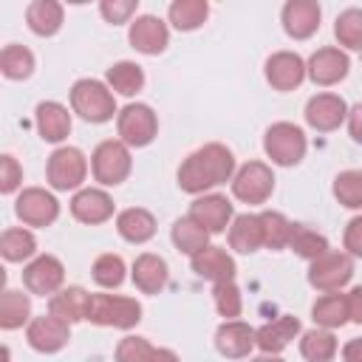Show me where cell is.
<instances>
[{
	"instance_id": "cell-10",
	"label": "cell",
	"mask_w": 362,
	"mask_h": 362,
	"mask_svg": "<svg viewBox=\"0 0 362 362\" xmlns=\"http://www.w3.org/2000/svg\"><path fill=\"white\" fill-rule=\"evenodd\" d=\"M14 212L25 226H51L59 218V201L42 187H25L14 201Z\"/></svg>"
},
{
	"instance_id": "cell-7",
	"label": "cell",
	"mask_w": 362,
	"mask_h": 362,
	"mask_svg": "<svg viewBox=\"0 0 362 362\" xmlns=\"http://www.w3.org/2000/svg\"><path fill=\"white\" fill-rule=\"evenodd\" d=\"M116 130H119V139L127 147H147L158 133V119H156L150 105L130 102L116 116Z\"/></svg>"
},
{
	"instance_id": "cell-1",
	"label": "cell",
	"mask_w": 362,
	"mask_h": 362,
	"mask_svg": "<svg viewBox=\"0 0 362 362\" xmlns=\"http://www.w3.org/2000/svg\"><path fill=\"white\" fill-rule=\"evenodd\" d=\"M235 156L226 144L209 141L192 150L178 167V187L189 195H201L212 187H221L235 178Z\"/></svg>"
},
{
	"instance_id": "cell-41",
	"label": "cell",
	"mask_w": 362,
	"mask_h": 362,
	"mask_svg": "<svg viewBox=\"0 0 362 362\" xmlns=\"http://www.w3.org/2000/svg\"><path fill=\"white\" fill-rule=\"evenodd\" d=\"M334 198L348 209H362V170H342L334 178Z\"/></svg>"
},
{
	"instance_id": "cell-23",
	"label": "cell",
	"mask_w": 362,
	"mask_h": 362,
	"mask_svg": "<svg viewBox=\"0 0 362 362\" xmlns=\"http://www.w3.org/2000/svg\"><path fill=\"white\" fill-rule=\"evenodd\" d=\"M300 334V320L291 317V314H283L266 325H260L255 331V339H257V348L263 354H280L283 348H288V342Z\"/></svg>"
},
{
	"instance_id": "cell-29",
	"label": "cell",
	"mask_w": 362,
	"mask_h": 362,
	"mask_svg": "<svg viewBox=\"0 0 362 362\" xmlns=\"http://www.w3.org/2000/svg\"><path fill=\"white\" fill-rule=\"evenodd\" d=\"M311 317H314V322L320 328H328V331L342 328L348 322V300H345V294L331 291V294L317 297V303L311 305Z\"/></svg>"
},
{
	"instance_id": "cell-9",
	"label": "cell",
	"mask_w": 362,
	"mask_h": 362,
	"mask_svg": "<svg viewBox=\"0 0 362 362\" xmlns=\"http://www.w3.org/2000/svg\"><path fill=\"white\" fill-rule=\"evenodd\" d=\"M232 192L243 204H266L269 195L274 192V173L263 161H246L235 178H232Z\"/></svg>"
},
{
	"instance_id": "cell-47",
	"label": "cell",
	"mask_w": 362,
	"mask_h": 362,
	"mask_svg": "<svg viewBox=\"0 0 362 362\" xmlns=\"http://www.w3.org/2000/svg\"><path fill=\"white\" fill-rule=\"evenodd\" d=\"M345 300H348V320L362 325V286H354L345 294Z\"/></svg>"
},
{
	"instance_id": "cell-19",
	"label": "cell",
	"mask_w": 362,
	"mask_h": 362,
	"mask_svg": "<svg viewBox=\"0 0 362 362\" xmlns=\"http://www.w3.org/2000/svg\"><path fill=\"white\" fill-rule=\"evenodd\" d=\"M71 215L82 223H105L113 215V198L99 187H85L71 198Z\"/></svg>"
},
{
	"instance_id": "cell-33",
	"label": "cell",
	"mask_w": 362,
	"mask_h": 362,
	"mask_svg": "<svg viewBox=\"0 0 362 362\" xmlns=\"http://www.w3.org/2000/svg\"><path fill=\"white\" fill-rule=\"evenodd\" d=\"M107 88L122 93V96H136L141 88H144V71L141 65L130 62V59H122L116 65L107 68Z\"/></svg>"
},
{
	"instance_id": "cell-45",
	"label": "cell",
	"mask_w": 362,
	"mask_h": 362,
	"mask_svg": "<svg viewBox=\"0 0 362 362\" xmlns=\"http://www.w3.org/2000/svg\"><path fill=\"white\" fill-rule=\"evenodd\" d=\"M23 184V167L17 164L14 156H0V192L3 195H11L17 187Z\"/></svg>"
},
{
	"instance_id": "cell-6",
	"label": "cell",
	"mask_w": 362,
	"mask_h": 362,
	"mask_svg": "<svg viewBox=\"0 0 362 362\" xmlns=\"http://www.w3.org/2000/svg\"><path fill=\"white\" fill-rule=\"evenodd\" d=\"M354 277V260L348 252H325L320 255L317 260H311L308 266V283L317 288V291H339L342 286H348Z\"/></svg>"
},
{
	"instance_id": "cell-49",
	"label": "cell",
	"mask_w": 362,
	"mask_h": 362,
	"mask_svg": "<svg viewBox=\"0 0 362 362\" xmlns=\"http://www.w3.org/2000/svg\"><path fill=\"white\" fill-rule=\"evenodd\" d=\"M342 362H362V339H348L345 342Z\"/></svg>"
},
{
	"instance_id": "cell-36",
	"label": "cell",
	"mask_w": 362,
	"mask_h": 362,
	"mask_svg": "<svg viewBox=\"0 0 362 362\" xmlns=\"http://www.w3.org/2000/svg\"><path fill=\"white\" fill-rule=\"evenodd\" d=\"M288 249L311 263V260H317L320 255L328 252V240H325V235H320L317 229H311V226H305V223H294Z\"/></svg>"
},
{
	"instance_id": "cell-42",
	"label": "cell",
	"mask_w": 362,
	"mask_h": 362,
	"mask_svg": "<svg viewBox=\"0 0 362 362\" xmlns=\"http://www.w3.org/2000/svg\"><path fill=\"white\" fill-rule=\"evenodd\" d=\"M212 300H215V308L223 320H238L240 311H243V297H240V288L235 286V280L215 283L212 286Z\"/></svg>"
},
{
	"instance_id": "cell-34",
	"label": "cell",
	"mask_w": 362,
	"mask_h": 362,
	"mask_svg": "<svg viewBox=\"0 0 362 362\" xmlns=\"http://www.w3.org/2000/svg\"><path fill=\"white\" fill-rule=\"evenodd\" d=\"M173 243H175V249L178 252H184V255H198L201 249H206L209 243V232L204 229V226H198L189 215H184V218H178L175 223H173Z\"/></svg>"
},
{
	"instance_id": "cell-3",
	"label": "cell",
	"mask_w": 362,
	"mask_h": 362,
	"mask_svg": "<svg viewBox=\"0 0 362 362\" xmlns=\"http://www.w3.org/2000/svg\"><path fill=\"white\" fill-rule=\"evenodd\" d=\"M71 107L85 122L102 124V122H110L113 119L116 99H113V90L105 82H99V79H79L71 88Z\"/></svg>"
},
{
	"instance_id": "cell-31",
	"label": "cell",
	"mask_w": 362,
	"mask_h": 362,
	"mask_svg": "<svg viewBox=\"0 0 362 362\" xmlns=\"http://www.w3.org/2000/svg\"><path fill=\"white\" fill-rule=\"evenodd\" d=\"M337 337L328 328H311L300 339V354L305 362H331L337 356Z\"/></svg>"
},
{
	"instance_id": "cell-27",
	"label": "cell",
	"mask_w": 362,
	"mask_h": 362,
	"mask_svg": "<svg viewBox=\"0 0 362 362\" xmlns=\"http://www.w3.org/2000/svg\"><path fill=\"white\" fill-rule=\"evenodd\" d=\"M229 246L240 255H252L263 246V226H260V215L243 212L235 215L229 223Z\"/></svg>"
},
{
	"instance_id": "cell-32",
	"label": "cell",
	"mask_w": 362,
	"mask_h": 362,
	"mask_svg": "<svg viewBox=\"0 0 362 362\" xmlns=\"http://www.w3.org/2000/svg\"><path fill=\"white\" fill-rule=\"evenodd\" d=\"M31 317V300L28 294L17 291V288H6L3 300H0V328L3 331H14L23 328Z\"/></svg>"
},
{
	"instance_id": "cell-35",
	"label": "cell",
	"mask_w": 362,
	"mask_h": 362,
	"mask_svg": "<svg viewBox=\"0 0 362 362\" xmlns=\"http://www.w3.org/2000/svg\"><path fill=\"white\" fill-rule=\"evenodd\" d=\"M167 17L178 31H195L209 17V3L206 0H175L170 3Z\"/></svg>"
},
{
	"instance_id": "cell-28",
	"label": "cell",
	"mask_w": 362,
	"mask_h": 362,
	"mask_svg": "<svg viewBox=\"0 0 362 362\" xmlns=\"http://www.w3.org/2000/svg\"><path fill=\"white\" fill-rule=\"evenodd\" d=\"M25 23L37 37H54L62 28V6L57 0H34L25 8Z\"/></svg>"
},
{
	"instance_id": "cell-11",
	"label": "cell",
	"mask_w": 362,
	"mask_h": 362,
	"mask_svg": "<svg viewBox=\"0 0 362 362\" xmlns=\"http://www.w3.org/2000/svg\"><path fill=\"white\" fill-rule=\"evenodd\" d=\"M23 283L31 294H40V297L57 294L65 283V266L54 255H40L23 269Z\"/></svg>"
},
{
	"instance_id": "cell-13",
	"label": "cell",
	"mask_w": 362,
	"mask_h": 362,
	"mask_svg": "<svg viewBox=\"0 0 362 362\" xmlns=\"http://www.w3.org/2000/svg\"><path fill=\"white\" fill-rule=\"evenodd\" d=\"M266 82L274 88V90H294L303 85V79L308 76L305 71V62L300 54L294 51H274L269 59H266Z\"/></svg>"
},
{
	"instance_id": "cell-18",
	"label": "cell",
	"mask_w": 362,
	"mask_h": 362,
	"mask_svg": "<svg viewBox=\"0 0 362 362\" xmlns=\"http://www.w3.org/2000/svg\"><path fill=\"white\" fill-rule=\"evenodd\" d=\"M257 345L255 339V328L240 322V320H223L215 331V348L218 354L229 356V359H243L252 354V348Z\"/></svg>"
},
{
	"instance_id": "cell-20",
	"label": "cell",
	"mask_w": 362,
	"mask_h": 362,
	"mask_svg": "<svg viewBox=\"0 0 362 362\" xmlns=\"http://www.w3.org/2000/svg\"><path fill=\"white\" fill-rule=\"evenodd\" d=\"M320 6L314 0H288L283 6V28L294 40H308L320 28Z\"/></svg>"
},
{
	"instance_id": "cell-50",
	"label": "cell",
	"mask_w": 362,
	"mask_h": 362,
	"mask_svg": "<svg viewBox=\"0 0 362 362\" xmlns=\"http://www.w3.org/2000/svg\"><path fill=\"white\" fill-rule=\"evenodd\" d=\"M150 362H181V359H178V354L170 351V348H156V354L150 356Z\"/></svg>"
},
{
	"instance_id": "cell-39",
	"label": "cell",
	"mask_w": 362,
	"mask_h": 362,
	"mask_svg": "<svg viewBox=\"0 0 362 362\" xmlns=\"http://www.w3.org/2000/svg\"><path fill=\"white\" fill-rule=\"evenodd\" d=\"M124 272H127V269H124V260H122L119 255H113V252L99 255V257L93 260V269H90L96 286H102V288H116V286H122V283H124Z\"/></svg>"
},
{
	"instance_id": "cell-12",
	"label": "cell",
	"mask_w": 362,
	"mask_h": 362,
	"mask_svg": "<svg viewBox=\"0 0 362 362\" xmlns=\"http://www.w3.org/2000/svg\"><path fill=\"white\" fill-rule=\"evenodd\" d=\"M25 339L34 351L40 354H57L68 345L71 339V325L54 314H42V317H34L28 322V331H25Z\"/></svg>"
},
{
	"instance_id": "cell-5",
	"label": "cell",
	"mask_w": 362,
	"mask_h": 362,
	"mask_svg": "<svg viewBox=\"0 0 362 362\" xmlns=\"http://www.w3.org/2000/svg\"><path fill=\"white\" fill-rule=\"evenodd\" d=\"M90 167H93V178L105 187H116L122 184L130 170H133V158H130V147L122 139H107L102 144H96L93 156H90Z\"/></svg>"
},
{
	"instance_id": "cell-24",
	"label": "cell",
	"mask_w": 362,
	"mask_h": 362,
	"mask_svg": "<svg viewBox=\"0 0 362 362\" xmlns=\"http://www.w3.org/2000/svg\"><path fill=\"white\" fill-rule=\"evenodd\" d=\"M167 260L161 255H153V252H144L133 260V283L139 291L144 294H158L164 286H167Z\"/></svg>"
},
{
	"instance_id": "cell-17",
	"label": "cell",
	"mask_w": 362,
	"mask_h": 362,
	"mask_svg": "<svg viewBox=\"0 0 362 362\" xmlns=\"http://www.w3.org/2000/svg\"><path fill=\"white\" fill-rule=\"evenodd\" d=\"M348 68H351V59L339 48H320L305 62V71H308L311 82L314 85H322V88L337 85L339 79H345L348 76Z\"/></svg>"
},
{
	"instance_id": "cell-15",
	"label": "cell",
	"mask_w": 362,
	"mask_h": 362,
	"mask_svg": "<svg viewBox=\"0 0 362 362\" xmlns=\"http://www.w3.org/2000/svg\"><path fill=\"white\" fill-rule=\"evenodd\" d=\"M127 40L130 45L139 51V54H147V57H156L167 48L170 42V28L164 20L153 17V14H141L130 23V31H127Z\"/></svg>"
},
{
	"instance_id": "cell-30",
	"label": "cell",
	"mask_w": 362,
	"mask_h": 362,
	"mask_svg": "<svg viewBox=\"0 0 362 362\" xmlns=\"http://www.w3.org/2000/svg\"><path fill=\"white\" fill-rule=\"evenodd\" d=\"M37 252V238L25 226H11L0 235V255L8 263H23Z\"/></svg>"
},
{
	"instance_id": "cell-16",
	"label": "cell",
	"mask_w": 362,
	"mask_h": 362,
	"mask_svg": "<svg viewBox=\"0 0 362 362\" xmlns=\"http://www.w3.org/2000/svg\"><path fill=\"white\" fill-rule=\"evenodd\" d=\"M345 119H348V105L337 93H317L305 102V122L320 133L337 130Z\"/></svg>"
},
{
	"instance_id": "cell-4",
	"label": "cell",
	"mask_w": 362,
	"mask_h": 362,
	"mask_svg": "<svg viewBox=\"0 0 362 362\" xmlns=\"http://www.w3.org/2000/svg\"><path fill=\"white\" fill-rule=\"evenodd\" d=\"M263 150L266 156L280 164V167H294L303 161L305 150H308V141H305V133L291 124V122H274L266 136H263Z\"/></svg>"
},
{
	"instance_id": "cell-43",
	"label": "cell",
	"mask_w": 362,
	"mask_h": 362,
	"mask_svg": "<svg viewBox=\"0 0 362 362\" xmlns=\"http://www.w3.org/2000/svg\"><path fill=\"white\" fill-rule=\"evenodd\" d=\"M156 348L144 337H124L116 345V362H150Z\"/></svg>"
},
{
	"instance_id": "cell-8",
	"label": "cell",
	"mask_w": 362,
	"mask_h": 362,
	"mask_svg": "<svg viewBox=\"0 0 362 362\" xmlns=\"http://www.w3.org/2000/svg\"><path fill=\"white\" fill-rule=\"evenodd\" d=\"M45 175H48V184L59 192L76 189V187H82V181L88 175V158L76 147H57L48 156Z\"/></svg>"
},
{
	"instance_id": "cell-48",
	"label": "cell",
	"mask_w": 362,
	"mask_h": 362,
	"mask_svg": "<svg viewBox=\"0 0 362 362\" xmlns=\"http://www.w3.org/2000/svg\"><path fill=\"white\" fill-rule=\"evenodd\" d=\"M348 133H351L354 141L362 144V102L348 110Z\"/></svg>"
},
{
	"instance_id": "cell-21",
	"label": "cell",
	"mask_w": 362,
	"mask_h": 362,
	"mask_svg": "<svg viewBox=\"0 0 362 362\" xmlns=\"http://www.w3.org/2000/svg\"><path fill=\"white\" fill-rule=\"evenodd\" d=\"M189 263H192V272H195L198 277L209 280L212 286H215V283L235 280V260H232V255H229L226 249H221V246H206V249H201L198 255L189 257Z\"/></svg>"
},
{
	"instance_id": "cell-51",
	"label": "cell",
	"mask_w": 362,
	"mask_h": 362,
	"mask_svg": "<svg viewBox=\"0 0 362 362\" xmlns=\"http://www.w3.org/2000/svg\"><path fill=\"white\" fill-rule=\"evenodd\" d=\"M249 362H283V359L274 356V354H263V356H255V359H249Z\"/></svg>"
},
{
	"instance_id": "cell-2",
	"label": "cell",
	"mask_w": 362,
	"mask_h": 362,
	"mask_svg": "<svg viewBox=\"0 0 362 362\" xmlns=\"http://www.w3.org/2000/svg\"><path fill=\"white\" fill-rule=\"evenodd\" d=\"M85 320L105 328H133L141 322V303L124 294H90Z\"/></svg>"
},
{
	"instance_id": "cell-46",
	"label": "cell",
	"mask_w": 362,
	"mask_h": 362,
	"mask_svg": "<svg viewBox=\"0 0 362 362\" xmlns=\"http://www.w3.org/2000/svg\"><path fill=\"white\" fill-rule=\"evenodd\" d=\"M342 243H345V252L351 257H362V215H356V218L348 221L345 235H342Z\"/></svg>"
},
{
	"instance_id": "cell-25",
	"label": "cell",
	"mask_w": 362,
	"mask_h": 362,
	"mask_svg": "<svg viewBox=\"0 0 362 362\" xmlns=\"http://www.w3.org/2000/svg\"><path fill=\"white\" fill-rule=\"evenodd\" d=\"M88 305H90V294L82 286H68V288H59L57 294H51L48 314H54L71 325V322H79L88 317Z\"/></svg>"
},
{
	"instance_id": "cell-40",
	"label": "cell",
	"mask_w": 362,
	"mask_h": 362,
	"mask_svg": "<svg viewBox=\"0 0 362 362\" xmlns=\"http://www.w3.org/2000/svg\"><path fill=\"white\" fill-rule=\"evenodd\" d=\"M334 37L339 45L362 51V8H345L334 23Z\"/></svg>"
},
{
	"instance_id": "cell-37",
	"label": "cell",
	"mask_w": 362,
	"mask_h": 362,
	"mask_svg": "<svg viewBox=\"0 0 362 362\" xmlns=\"http://www.w3.org/2000/svg\"><path fill=\"white\" fill-rule=\"evenodd\" d=\"M0 71L6 79H28L34 74V54L25 45H6L0 51Z\"/></svg>"
},
{
	"instance_id": "cell-22",
	"label": "cell",
	"mask_w": 362,
	"mask_h": 362,
	"mask_svg": "<svg viewBox=\"0 0 362 362\" xmlns=\"http://www.w3.org/2000/svg\"><path fill=\"white\" fill-rule=\"evenodd\" d=\"M34 122H37V133L51 144H59L71 133V113L59 102H40L34 110Z\"/></svg>"
},
{
	"instance_id": "cell-14",
	"label": "cell",
	"mask_w": 362,
	"mask_h": 362,
	"mask_svg": "<svg viewBox=\"0 0 362 362\" xmlns=\"http://www.w3.org/2000/svg\"><path fill=\"white\" fill-rule=\"evenodd\" d=\"M232 215H235L232 201H229L226 195H215V192L195 198L192 206H189V218H192L198 226H204L209 235L226 232V226L232 223Z\"/></svg>"
},
{
	"instance_id": "cell-44",
	"label": "cell",
	"mask_w": 362,
	"mask_h": 362,
	"mask_svg": "<svg viewBox=\"0 0 362 362\" xmlns=\"http://www.w3.org/2000/svg\"><path fill=\"white\" fill-rule=\"evenodd\" d=\"M136 8H139L136 0H102V6H99L102 17H105L107 23H113V25L127 23V20L136 14Z\"/></svg>"
},
{
	"instance_id": "cell-26",
	"label": "cell",
	"mask_w": 362,
	"mask_h": 362,
	"mask_svg": "<svg viewBox=\"0 0 362 362\" xmlns=\"http://www.w3.org/2000/svg\"><path fill=\"white\" fill-rule=\"evenodd\" d=\"M116 229L127 243H147L156 235V218L144 206H130L116 215Z\"/></svg>"
},
{
	"instance_id": "cell-38",
	"label": "cell",
	"mask_w": 362,
	"mask_h": 362,
	"mask_svg": "<svg viewBox=\"0 0 362 362\" xmlns=\"http://www.w3.org/2000/svg\"><path fill=\"white\" fill-rule=\"evenodd\" d=\"M260 226H263V246H269V249H286L288 246L294 223L283 212H277V209L260 212Z\"/></svg>"
}]
</instances>
